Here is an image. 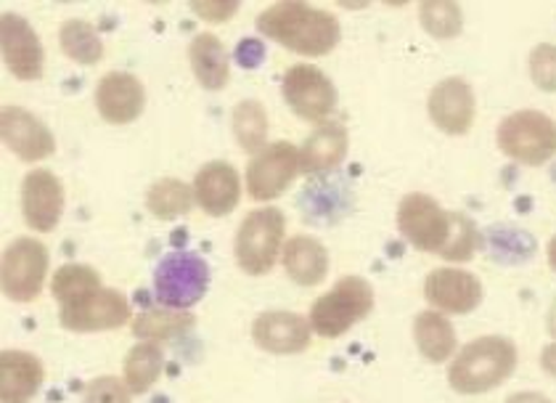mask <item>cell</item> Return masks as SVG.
<instances>
[{
  "instance_id": "9",
  "label": "cell",
  "mask_w": 556,
  "mask_h": 403,
  "mask_svg": "<svg viewBox=\"0 0 556 403\" xmlns=\"http://www.w3.org/2000/svg\"><path fill=\"white\" fill-rule=\"evenodd\" d=\"M281 96L289 110L307 123H326L337 106V88L313 64H294L281 80Z\"/></svg>"
},
{
  "instance_id": "2",
  "label": "cell",
  "mask_w": 556,
  "mask_h": 403,
  "mask_svg": "<svg viewBox=\"0 0 556 403\" xmlns=\"http://www.w3.org/2000/svg\"><path fill=\"white\" fill-rule=\"evenodd\" d=\"M257 29L265 38L289 48L300 56H326L340 43L342 27L331 11L302 0H278L257 16Z\"/></svg>"
},
{
  "instance_id": "37",
  "label": "cell",
  "mask_w": 556,
  "mask_h": 403,
  "mask_svg": "<svg viewBox=\"0 0 556 403\" xmlns=\"http://www.w3.org/2000/svg\"><path fill=\"white\" fill-rule=\"evenodd\" d=\"M541 366L548 371V375L556 377V340L548 342L541 353Z\"/></svg>"
},
{
  "instance_id": "12",
  "label": "cell",
  "mask_w": 556,
  "mask_h": 403,
  "mask_svg": "<svg viewBox=\"0 0 556 403\" xmlns=\"http://www.w3.org/2000/svg\"><path fill=\"white\" fill-rule=\"evenodd\" d=\"M427 112L434 128L445 136L469 134L477 117L475 90L464 77H445L429 90Z\"/></svg>"
},
{
  "instance_id": "18",
  "label": "cell",
  "mask_w": 556,
  "mask_h": 403,
  "mask_svg": "<svg viewBox=\"0 0 556 403\" xmlns=\"http://www.w3.org/2000/svg\"><path fill=\"white\" fill-rule=\"evenodd\" d=\"M147 106V90L130 72H106L96 86V110L109 125H130Z\"/></svg>"
},
{
  "instance_id": "31",
  "label": "cell",
  "mask_w": 556,
  "mask_h": 403,
  "mask_svg": "<svg viewBox=\"0 0 556 403\" xmlns=\"http://www.w3.org/2000/svg\"><path fill=\"white\" fill-rule=\"evenodd\" d=\"M419 22L432 38L451 40L464 29L462 5L453 0H427L419 5Z\"/></svg>"
},
{
  "instance_id": "23",
  "label": "cell",
  "mask_w": 556,
  "mask_h": 403,
  "mask_svg": "<svg viewBox=\"0 0 556 403\" xmlns=\"http://www.w3.org/2000/svg\"><path fill=\"white\" fill-rule=\"evenodd\" d=\"M189 62L199 86L207 90H223L231 77V62H228L226 46L213 33H199L189 46Z\"/></svg>"
},
{
  "instance_id": "24",
  "label": "cell",
  "mask_w": 556,
  "mask_h": 403,
  "mask_svg": "<svg viewBox=\"0 0 556 403\" xmlns=\"http://www.w3.org/2000/svg\"><path fill=\"white\" fill-rule=\"evenodd\" d=\"M414 340L419 353L432 364H445L456 351V329L440 311H421L414 322Z\"/></svg>"
},
{
  "instance_id": "38",
  "label": "cell",
  "mask_w": 556,
  "mask_h": 403,
  "mask_svg": "<svg viewBox=\"0 0 556 403\" xmlns=\"http://www.w3.org/2000/svg\"><path fill=\"white\" fill-rule=\"evenodd\" d=\"M546 257H548V266H552V270L556 274V237L548 242V250H546Z\"/></svg>"
},
{
  "instance_id": "26",
  "label": "cell",
  "mask_w": 556,
  "mask_h": 403,
  "mask_svg": "<svg viewBox=\"0 0 556 403\" xmlns=\"http://www.w3.org/2000/svg\"><path fill=\"white\" fill-rule=\"evenodd\" d=\"M59 46L66 59L83 64V67L99 64L104 59V40H101L99 29L86 20H66L59 29Z\"/></svg>"
},
{
  "instance_id": "28",
  "label": "cell",
  "mask_w": 556,
  "mask_h": 403,
  "mask_svg": "<svg viewBox=\"0 0 556 403\" xmlns=\"http://www.w3.org/2000/svg\"><path fill=\"white\" fill-rule=\"evenodd\" d=\"M162 366H165V353L156 342H138L125 356V382L132 395H143L160 380Z\"/></svg>"
},
{
  "instance_id": "36",
  "label": "cell",
  "mask_w": 556,
  "mask_h": 403,
  "mask_svg": "<svg viewBox=\"0 0 556 403\" xmlns=\"http://www.w3.org/2000/svg\"><path fill=\"white\" fill-rule=\"evenodd\" d=\"M506 403H552L543 393H535V390H522V393H514L506 399Z\"/></svg>"
},
{
  "instance_id": "33",
  "label": "cell",
  "mask_w": 556,
  "mask_h": 403,
  "mask_svg": "<svg viewBox=\"0 0 556 403\" xmlns=\"http://www.w3.org/2000/svg\"><path fill=\"white\" fill-rule=\"evenodd\" d=\"M86 403H132V390L119 377H96L86 388Z\"/></svg>"
},
{
  "instance_id": "10",
  "label": "cell",
  "mask_w": 556,
  "mask_h": 403,
  "mask_svg": "<svg viewBox=\"0 0 556 403\" xmlns=\"http://www.w3.org/2000/svg\"><path fill=\"white\" fill-rule=\"evenodd\" d=\"M300 173V149L294 143H268L247 165V191L255 202H270L281 197Z\"/></svg>"
},
{
  "instance_id": "17",
  "label": "cell",
  "mask_w": 556,
  "mask_h": 403,
  "mask_svg": "<svg viewBox=\"0 0 556 403\" xmlns=\"http://www.w3.org/2000/svg\"><path fill=\"white\" fill-rule=\"evenodd\" d=\"M313 327L305 316L292 311H268L260 314L252 324V340L260 351L276 356H294L311 348Z\"/></svg>"
},
{
  "instance_id": "30",
  "label": "cell",
  "mask_w": 556,
  "mask_h": 403,
  "mask_svg": "<svg viewBox=\"0 0 556 403\" xmlns=\"http://www.w3.org/2000/svg\"><path fill=\"white\" fill-rule=\"evenodd\" d=\"M193 327V316L186 311H147L132 322V335L143 342H167L173 337L189 332Z\"/></svg>"
},
{
  "instance_id": "25",
  "label": "cell",
  "mask_w": 556,
  "mask_h": 403,
  "mask_svg": "<svg viewBox=\"0 0 556 403\" xmlns=\"http://www.w3.org/2000/svg\"><path fill=\"white\" fill-rule=\"evenodd\" d=\"M193 202V186L178 178H160L156 184L149 186L147 191V207L154 218L175 221L191 213Z\"/></svg>"
},
{
  "instance_id": "7",
  "label": "cell",
  "mask_w": 556,
  "mask_h": 403,
  "mask_svg": "<svg viewBox=\"0 0 556 403\" xmlns=\"http://www.w3.org/2000/svg\"><path fill=\"white\" fill-rule=\"evenodd\" d=\"M3 294L14 303H33L48 279V247L40 239L22 237L3 250Z\"/></svg>"
},
{
  "instance_id": "11",
  "label": "cell",
  "mask_w": 556,
  "mask_h": 403,
  "mask_svg": "<svg viewBox=\"0 0 556 403\" xmlns=\"http://www.w3.org/2000/svg\"><path fill=\"white\" fill-rule=\"evenodd\" d=\"M0 43L5 67L20 80H40L46 70V51L38 33L24 16L5 11L0 16Z\"/></svg>"
},
{
  "instance_id": "27",
  "label": "cell",
  "mask_w": 556,
  "mask_h": 403,
  "mask_svg": "<svg viewBox=\"0 0 556 403\" xmlns=\"http://www.w3.org/2000/svg\"><path fill=\"white\" fill-rule=\"evenodd\" d=\"M101 290V276L83 263H66L51 276V292L56 298L59 308L83 303L93 292Z\"/></svg>"
},
{
  "instance_id": "13",
  "label": "cell",
  "mask_w": 556,
  "mask_h": 403,
  "mask_svg": "<svg viewBox=\"0 0 556 403\" xmlns=\"http://www.w3.org/2000/svg\"><path fill=\"white\" fill-rule=\"evenodd\" d=\"M132 318L130 303L123 292L101 287L83 303L59 308V322L70 332H109L125 327Z\"/></svg>"
},
{
  "instance_id": "8",
  "label": "cell",
  "mask_w": 556,
  "mask_h": 403,
  "mask_svg": "<svg viewBox=\"0 0 556 403\" xmlns=\"http://www.w3.org/2000/svg\"><path fill=\"white\" fill-rule=\"evenodd\" d=\"M210 285V268L193 252L167 255L154 270V292L165 308L186 311L204 298Z\"/></svg>"
},
{
  "instance_id": "35",
  "label": "cell",
  "mask_w": 556,
  "mask_h": 403,
  "mask_svg": "<svg viewBox=\"0 0 556 403\" xmlns=\"http://www.w3.org/2000/svg\"><path fill=\"white\" fill-rule=\"evenodd\" d=\"M263 56H265V46L260 43V40L247 38V40H241L239 48H236V59H239L247 70L257 67V64L263 62Z\"/></svg>"
},
{
  "instance_id": "21",
  "label": "cell",
  "mask_w": 556,
  "mask_h": 403,
  "mask_svg": "<svg viewBox=\"0 0 556 403\" xmlns=\"http://www.w3.org/2000/svg\"><path fill=\"white\" fill-rule=\"evenodd\" d=\"M350 136L348 128L340 123H324L305 138L300 149V167L307 176H318V173H329L342 165L348 158Z\"/></svg>"
},
{
  "instance_id": "20",
  "label": "cell",
  "mask_w": 556,
  "mask_h": 403,
  "mask_svg": "<svg viewBox=\"0 0 556 403\" xmlns=\"http://www.w3.org/2000/svg\"><path fill=\"white\" fill-rule=\"evenodd\" d=\"M46 380L43 361L27 351L0 353V403H29Z\"/></svg>"
},
{
  "instance_id": "29",
  "label": "cell",
  "mask_w": 556,
  "mask_h": 403,
  "mask_svg": "<svg viewBox=\"0 0 556 403\" xmlns=\"http://www.w3.org/2000/svg\"><path fill=\"white\" fill-rule=\"evenodd\" d=\"M233 138L244 152H263L265 138H268V114L263 104L255 99H244L236 104L233 117Z\"/></svg>"
},
{
  "instance_id": "19",
  "label": "cell",
  "mask_w": 556,
  "mask_h": 403,
  "mask_svg": "<svg viewBox=\"0 0 556 403\" xmlns=\"http://www.w3.org/2000/svg\"><path fill=\"white\" fill-rule=\"evenodd\" d=\"M193 197H197L199 207L213 218L233 213L241 200L239 171L226 160L207 162L193 178Z\"/></svg>"
},
{
  "instance_id": "6",
  "label": "cell",
  "mask_w": 556,
  "mask_h": 403,
  "mask_svg": "<svg viewBox=\"0 0 556 403\" xmlns=\"http://www.w3.org/2000/svg\"><path fill=\"white\" fill-rule=\"evenodd\" d=\"M495 141L519 165H546L556 158V123L538 110H517L501 119Z\"/></svg>"
},
{
  "instance_id": "32",
  "label": "cell",
  "mask_w": 556,
  "mask_h": 403,
  "mask_svg": "<svg viewBox=\"0 0 556 403\" xmlns=\"http://www.w3.org/2000/svg\"><path fill=\"white\" fill-rule=\"evenodd\" d=\"M530 77L541 90L556 93V46L541 43L530 51Z\"/></svg>"
},
{
  "instance_id": "4",
  "label": "cell",
  "mask_w": 556,
  "mask_h": 403,
  "mask_svg": "<svg viewBox=\"0 0 556 403\" xmlns=\"http://www.w3.org/2000/svg\"><path fill=\"white\" fill-rule=\"evenodd\" d=\"M374 311V287L361 276H344L329 292L313 303L307 322L313 332L337 340Z\"/></svg>"
},
{
  "instance_id": "34",
  "label": "cell",
  "mask_w": 556,
  "mask_h": 403,
  "mask_svg": "<svg viewBox=\"0 0 556 403\" xmlns=\"http://www.w3.org/2000/svg\"><path fill=\"white\" fill-rule=\"evenodd\" d=\"M191 11L207 22H228L239 11V3H220V0H215V3H199L197 0V3H191Z\"/></svg>"
},
{
  "instance_id": "14",
  "label": "cell",
  "mask_w": 556,
  "mask_h": 403,
  "mask_svg": "<svg viewBox=\"0 0 556 403\" xmlns=\"http://www.w3.org/2000/svg\"><path fill=\"white\" fill-rule=\"evenodd\" d=\"M425 298L440 314L464 316L482 303V285L475 274L464 268H434L427 274Z\"/></svg>"
},
{
  "instance_id": "5",
  "label": "cell",
  "mask_w": 556,
  "mask_h": 403,
  "mask_svg": "<svg viewBox=\"0 0 556 403\" xmlns=\"http://www.w3.org/2000/svg\"><path fill=\"white\" fill-rule=\"evenodd\" d=\"M287 218L278 207H257L247 213L233 239L239 268L250 276H265L283 252Z\"/></svg>"
},
{
  "instance_id": "39",
  "label": "cell",
  "mask_w": 556,
  "mask_h": 403,
  "mask_svg": "<svg viewBox=\"0 0 556 403\" xmlns=\"http://www.w3.org/2000/svg\"><path fill=\"white\" fill-rule=\"evenodd\" d=\"M548 329H552V335H554V340H556V303H554V308H552V316H548Z\"/></svg>"
},
{
  "instance_id": "22",
  "label": "cell",
  "mask_w": 556,
  "mask_h": 403,
  "mask_svg": "<svg viewBox=\"0 0 556 403\" xmlns=\"http://www.w3.org/2000/svg\"><path fill=\"white\" fill-rule=\"evenodd\" d=\"M283 270L300 287L321 285L329 274V252L313 237H292L281 252Z\"/></svg>"
},
{
  "instance_id": "15",
  "label": "cell",
  "mask_w": 556,
  "mask_h": 403,
  "mask_svg": "<svg viewBox=\"0 0 556 403\" xmlns=\"http://www.w3.org/2000/svg\"><path fill=\"white\" fill-rule=\"evenodd\" d=\"M22 213L33 231H53L64 215L62 180L51 171H29L22 180Z\"/></svg>"
},
{
  "instance_id": "1",
  "label": "cell",
  "mask_w": 556,
  "mask_h": 403,
  "mask_svg": "<svg viewBox=\"0 0 556 403\" xmlns=\"http://www.w3.org/2000/svg\"><path fill=\"white\" fill-rule=\"evenodd\" d=\"M397 228L416 250L443 261H469L477 250V228L467 215L451 213L427 194H406L397 204Z\"/></svg>"
},
{
  "instance_id": "3",
  "label": "cell",
  "mask_w": 556,
  "mask_h": 403,
  "mask_svg": "<svg viewBox=\"0 0 556 403\" xmlns=\"http://www.w3.org/2000/svg\"><path fill=\"white\" fill-rule=\"evenodd\" d=\"M517 358V345L509 337H477L451 361L448 385L462 395L491 393L514 375Z\"/></svg>"
},
{
  "instance_id": "16",
  "label": "cell",
  "mask_w": 556,
  "mask_h": 403,
  "mask_svg": "<svg viewBox=\"0 0 556 403\" xmlns=\"http://www.w3.org/2000/svg\"><path fill=\"white\" fill-rule=\"evenodd\" d=\"M0 134H3L5 147L22 162H40L51 158L53 149H56V138L46 128L43 119L22 110V106H3Z\"/></svg>"
}]
</instances>
